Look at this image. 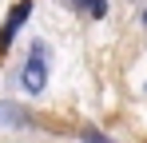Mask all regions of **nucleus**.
I'll return each instance as SVG.
<instances>
[{
	"label": "nucleus",
	"instance_id": "nucleus-1",
	"mask_svg": "<svg viewBox=\"0 0 147 143\" xmlns=\"http://www.w3.org/2000/svg\"><path fill=\"white\" fill-rule=\"evenodd\" d=\"M20 84H24L28 95H40L48 88V48L44 44H32V52L24 60V72H20Z\"/></svg>",
	"mask_w": 147,
	"mask_h": 143
},
{
	"label": "nucleus",
	"instance_id": "nucleus-2",
	"mask_svg": "<svg viewBox=\"0 0 147 143\" xmlns=\"http://www.w3.org/2000/svg\"><path fill=\"white\" fill-rule=\"evenodd\" d=\"M28 12H32V0H20V4H12L8 20L0 24V56L8 52V44H12V36H16V32H20V24L28 20Z\"/></svg>",
	"mask_w": 147,
	"mask_h": 143
},
{
	"label": "nucleus",
	"instance_id": "nucleus-3",
	"mask_svg": "<svg viewBox=\"0 0 147 143\" xmlns=\"http://www.w3.org/2000/svg\"><path fill=\"white\" fill-rule=\"evenodd\" d=\"M0 119H8V123H24V111H16V107H0Z\"/></svg>",
	"mask_w": 147,
	"mask_h": 143
},
{
	"label": "nucleus",
	"instance_id": "nucleus-4",
	"mask_svg": "<svg viewBox=\"0 0 147 143\" xmlns=\"http://www.w3.org/2000/svg\"><path fill=\"white\" fill-rule=\"evenodd\" d=\"M84 139H88V143H111L103 131H96V127H84Z\"/></svg>",
	"mask_w": 147,
	"mask_h": 143
}]
</instances>
